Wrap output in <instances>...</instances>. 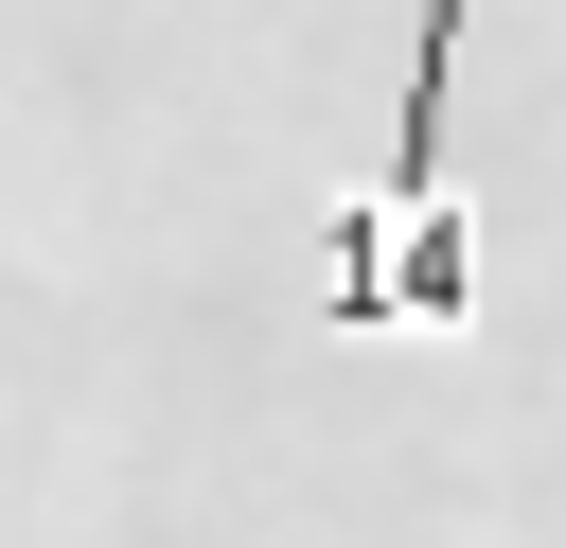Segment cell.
<instances>
[{
	"instance_id": "6da1fadb",
	"label": "cell",
	"mask_w": 566,
	"mask_h": 548,
	"mask_svg": "<svg viewBox=\"0 0 566 548\" xmlns=\"http://www.w3.org/2000/svg\"><path fill=\"white\" fill-rule=\"evenodd\" d=\"M442 88H460V0H424V35H407V124H389L371 194L336 212V318H460V301H478L460 194H442Z\"/></svg>"
}]
</instances>
